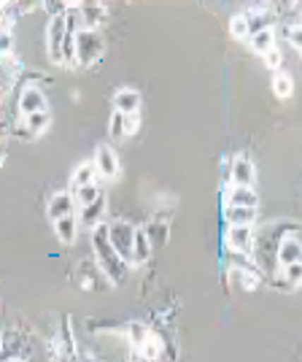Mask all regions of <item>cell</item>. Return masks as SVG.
Segmentation results:
<instances>
[{
  "label": "cell",
  "instance_id": "cell-34",
  "mask_svg": "<svg viewBox=\"0 0 302 362\" xmlns=\"http://www.w3.org/2000/svg\"><path fill=\"white\" fill-rule=\"evenodd\" d=\"M6 362H22V360H6Z\"/></svg>",
  "mask_w": 302,
  "mask_h": 362
},
{
  "label": "cell",
  "instance_id": "cell-7",
  "mask_svg": "<svg viewBox=\"0 0 302 362\" xmlns=\"http://www.w3.org/2000/svg\"><path fill=\"white\" fill-rule=\"evenodd\" d=\"M92 165H95V170H97V176L100 179H116L121 170V163H119V154L111 149L108 144H103V146H97L95 149V160H92Z\"/></svg>",
  "mask_w": 302,
  "mask_h": 362
},
{
  "label": "cell",
  "instance_id": "cell-18",
  "mask_svg": "<svg viewBox=\"0 0 302 362\" xmlns=\"http://www.w3.org/2000/svg\"><path fill=\"white\" fill-rule=\"evenodd\" d=\"M78 219H81L87 227H92V230H95L97 225H103V222H106V197H100L97 203H92V206H87V209H81V211H78Z\"/></svg>",
  "mask_w": 302,
  "mask_h": 362
},
{
  "label": "cell",
  "instance_id": "cell-14",
  "mask_svg": "<svg viewBox=\"0 0 302 362\" xmlns=\"http://www.w3.org/2000/svg\"><path fill=\"white\" fill-rule=\"evenodd\" d=\"M114 111H116V114H124V117L138 114V111H140V92L130 90V87H121V90L114 95Z\"/></svg>",
  "mask_w": 302,
  "mask_h": 362
},
{
  "label": "cell",
  "instance_id": "cell-25",
  "mask_svg": "<svg viewBox=\"0 0 302 362\" xmlns=\"http://www.w3.org/2000/svg\"><path fill=\"white\" fill-rule=\"evenodd\" d=\"M272 92H275L281 100L291 98V92H294V81H291V76H289L286 71H278V74L272 76Z\"/></svg>",
  "mask_w": 302,
  "mask_h": 362
},
{
  "label": "cell",
  "instance_id": "cell-23",
  "mask_svg": "<svg viewBox=\"0 0 302 362\" xmlns=\"http://www.w3.org/2000/svg\"><path fill=\"white\" fill-rule=\"evenodd\" d=\"M151 338H154V335H151V327H146L143 322H130V325H127V341L135 349H140L143 344H149Z\"/></svg>",
  "mask_w": 302,
  "mask_h": 362
},
{
  "label": "cell",
  "instance_id": "cell-30",
  "mask_svg": "<svg viewBox=\"0 0 302 362\" xmlns=\"http://www.w3.org/2000/svg\"><path fill=\"white\" fill-rule=\"evenodd\" d=\"M138 354H140L143 360L154 362V360H159V354H162V346H159V341H157V338H151L149 344H143V346L138 349Z\"/></svg>",
  "mask_w": 302,
  "mask_h": 362
},
{
  "label": "cell",
  "instance_id": "cell-2",
  "mask_svg": "<svg viewBox=\"0 0 302 362\" xmlns=\"http://www.w3.org/2000/svg\"><path fill=\"white\" fill-rule=\"evenodd\" d=\"M92 252H95V262L103 271L111 284H121L127 276V259L116 252V246L111 243V225L103 222L92 230Z\"/></svg>",
  "mask_w": 302,
  "mask_h": 362
},
{
  "label": "cell",
  "instance_id": "cell-26",
  "mask_svg": "<svg viewBox=\"0 0 302 362\" xmlns=\"http://www.w3.org/2000/svg\"><path fill=\"white\" fill-rule=\"evenodd\" d=\"M73 195H76V203H78V211H81V209H87V206H92V203H97V200L103 197V192H100L97 184H92V187L73 189Z\"/></svg>",
  "mask_w": 302,
  "mask_h": 362
},
{
  "label": "cell",
  "instance_id": "cell-28",
  "mask_svg": "<svg viewBox=\"0 0 302 362\" xmlns=\"http://www.w3.org/2000/svg\"><path fill=\"white\" fill-rule=\"evenodd\" d=\"M229 30L235 38H251V33H248V16L246 14H235L229 19Z\"/></svg>",
  "mask_w": 302,
  "mask_h": 362
},
{
  "label": "cell",
  "instance_id": "cell-15",
  "mask_svg": "<svg viewBox=\"0 0 302 362\" xmlns=\"http://www.w3.org/2000/svg\"><path fill=\"white\" fill-rule=\"evenodd\" d=\"M259 209H235L224 206V222L226 227H257Z\"/></svg>",
  "mask_w": 302,
  "mask_h": 362
},
{
  "label": "cell",
  "instance_id": "cell-12",
  "mask_svg": "<svg viewBox=\"0 0 302 362\" xmlns=\"http://www.w3.org/2000/svg\"><path fill=\"white\" fill-rule=\"evenodd\" d=\"M76 8H78L84 30H97L108 19V8L103 3H76Z\"/></svg>",
  "mask_w": 302,
  "mask_h": 362
},
{
  "label": "cell",
  "instance_id": "cell-3",
  "mask_svg": "<svg viewBox=\"0 0 302 362\" xmlns=\"http://www.w3.org/2000/svg\"><path fill=\"white\" fill-rule=\"evenodd\" d=\"M106 52V38L100 30H78L76 35V65L90 68L103 57Z\"/></svg>",
  "mask_w": 302,
  "mask_h": 362
},
{
  "label": "cell",
  "instance_id": "cell-31",
  "mask_svg": "<svg viewBox=\"0 0 302 362\" xmlns=\"http://www.w3.org/2000/svg\"><path fill=\"white\" fill-rule=\"evenodd\" d=\"M0 52H3V57H6V54H14V35H11V28H0Z\"/></svg>",
  "mask_w": 302,
  "mask_h": 362
},
{
  "label": "cell",
  "instance_id": "cell-11",
  "mask_svg": "<svg viewBox=\"0 0 302 362\" xmlns=\"http://www.w3.org/2000/svg\"><path fill=\"white\" fill-rule=\"evenodd\" d=\"M224 206H235V209H259V195L254 187H226Z\"/></svg>",
  "mask_w": 302,
  "mask_h": 362
},
{
  "label": "cell",
  "instance_id": "cell-20",
  "mask_svg": "<svg viewBox=\"0 0 302 362\" xmlns=\"http://www.w3.org/2000/svg\"><path fill=\"white\" fill-rule=\"evenodd\" d=\"M97 170L92 163H81V165L73 170V176H71V184H73V189H81V187H92V184H97Z\"/></svg>",
  "mask_w": 302,
  "mask_h": 362
},
{
  "label": "cell",
  "instance_id": "cell-19",
  "mask_svg": "<svg viewBox=\"0 0 302 362\" xmlns=\"http://www.w3.org/2000/svg\"><path fill=\"white\" fill-rule=\"evenodd\" d=\"M54 233H57V238H60L62 243H73L76 235H78V214L54 222Z\"/></svg>",
  "mask_w": 302,
  "mask_h": 362
},
{
  "label": "cell",
  "instance_id": "cell-4",
  "mask_svg": "<svg viewBox=\"0 0 302 362\" xmlns=\"http://www.w3.org/2000/svg\"><path fill=\"white\" fill-rule=\"evenodd\" d=\"M65 44H68V14L49 19L46 28V54L54 65H65Z\"/></svg>",
  "mask_w": 302,
  "mask_h": 362
},
{
  "label": "cell",
  "instance_id": "cell-1",
  "mask_svg": "<svg viewBox=\"0 0 302 362\" xmlns=\"http://www.w3.org/2000/svg\"><path fill=\"white\" fill-rule=\"evenodd\" d=\"M289 235H302V225H291V222H272V225L257 227V249L254 257L259 262V271H281L278 268V249L281 241Z\"/></svg>",
  "mask_w": 302,
  "mask_h": 362
},
{
  "label": "cell",
  "instance_id": "cell-13",
  "mask_svg": "<svg viewBox=\"0 0 302 362\" xmlns=\"http://www.w3.org/2000/svg\"><path fill=\"white\" fill-rule=\"evenodd\" d=\"M275 8L270 6H262V8H251V11H246L248 16V33L251 35H257V33H265V30H272V25H275Z\"/></svg>",
  "mask_w": 302,
  "mask_h": 362
},
{
  "label": "cell",
  "instance_id": "cell-6",
  "mask_svg": "<svg viewBox=\"0 0 302 362\" xmlns=\"http://www.w3.org/2000/svg\"><path fill=\"white\" fill-rule=\"evenodd\" d=\"M135 233L138 227H133L130 222H111V243L116 246V252H119L127 262H133V246H135Z\"/></svg>",
  "mask_w": 302,
  "mask_h": 362
},
{
  "label": "cell",
  "instance_id": "cell-33",
  "mask_svg": "<svg viewBox=\"0 0 302 362\" xmlns=\"http://www.w3.org/2000/svg\"><path fill=\"white\" fill-rule=\"evenodd\" d=\"M286 38L302 52V22H300V25H294V28H289V30H286Z\"/></svg>",
  "mask_w": 302,
  "mask_h": 362
},
{
  "label": "cell",
  "instance_id": "cell-5",
  "mask_svg": "<svg viewBox=\"0 0 302 362\" xmlns=\"http://www.w3.org/2000/svg\"><path fill=\"white\" fill-rule=\"evenodd\" d=\"M224 241L229 252L254 257V249H257V227H226Z\"/></svg>",
  "mask_w": 302,
  "mask_h": 362
},
{
  "label": "cell",
  "instance_id": "cell-9",
  "mask_svg": "<svg viewBox=\"0 0 302 362\" xmlns=\"http://www.w3.org/2000/svg\"><path fill=\"white\" fill-rule=\"evenodd\" d=\"M16 108H19L22 117H30V114H38V111H49L44 90L41 87H22L19 98H16Z\"/></svg>",
  "mask_w": 302,
  "mask_h": 362
},
{
  "label": "cell",
  "instance_id": "cell-21",
  "mask_svg": "<svg viewBox=\"0 0 302 362\" xmlns=\"http://www.w3.org/2000/svg\"><path fill=\"white\" fill-rule=\"evenodd\" d=\"M146 233H149L151 243H154V249H159V246H165L170 241V225H167L165 219H154L146 225Z\"/></svg>",
  "mask_w": 302,
  "mask_h": 362
},
{
  "label": "cell",
  "instance_id": "cell-29",
  "mask_svg": "<svg viewBox=\"0 0 302 362\" xmlns=\"http://www.w3.org/2000/svg\"><path fill=\"white\" fill-rule=\"evenodd\" d=\"M281 279H286L291 287H302V262H294L289 268H281Z\"/></svg>",
  "mask_w": 302,
  "mask_h": 362
},
{
  "label": "cell",
  "instance_id": "cell-24",
  "mask_svg": "<svg viewBox=\"0 0 302 362\" xmlns=\"http://www.w3.org/2000/svg\"><path fill=\"white\" fill-rule=\"evenodd\" d=\"M248 44H251V49L257 52V54H267V52H272L275 49V30H265V33H257V35H251L248 38Z\"/></svg>",
  "mask_w": 302,
  "mask_h": 362
},
{
  "label": "cell",
  "instance_id": "cell-16",
  "mask_svg": "<svg viewBox=\"0 0 302 362\" xmlns=\"http://www.w3.org/2000/svg\"><path fill=\"white\" fill-rule=\"evenodd\" d=\"M294 262H302V241L297 235H289L281 241V249H278V268H289Z\"/></svg>",
  "mask_w": 302,
  "mask_h": 362
},
{
  "label": "cell",
  "instance_id": "cell-17",
  "mask_svg": "<svg viewBox=\"0 0 302 362\" xmlns=\"http://www.w3.org/2000/svg\"><path fill=\"white\" fill-rule=\"evenodd\" d=\"M154 255V243H151L146 227H138L135 233V246H133V265H146Z\"/></svg>",
  "mask_w": 302,
  "mask_h": 362
},
{
  "label": "cell",
  "instance_id": "cell-10",
  "mask_svg": "<svg viewBox=\"0 0 302 362\" xmlns=\"http://www.w3.org/2000/svg\"><path fill=\"white\" fill-rule=\"evenodd\" d=\"M254 181H257V165L251 163V157L238 154L229 168V184L232 187H254Z\"/></svg>",
  "mask_w": 302,
  "mask_h": 362
},
{
  "label": "cell",
  "instance_id": "cell-27",
  "mask_svg": "<svg viewBox=\"0 0 302 362\" xmlns=\"http://www.w3.org/2000/svg\"><path fill=\"white\" fill-rule=\"evenodd\" d=\"M108 133H111V138H114V141H121L124 136H130V127H127V117H124V114H116V111H114V117H111V122H108Z\"/></svg>",
  "mask_w": 302,
  "mask_h": 362
},
{
  "label": "cell",
  "instance_id": "cell-8",
  "mask_svg": "<svg viewBox=\"0 0 302 362\" xmlns=\"http://www.w3.org/2000/svg\"><path fill=\"white\" fill-rule=\"evenodd\" d=\"M76 211H78V203H76L73 189H68V192H54V195L49 197L46 216H49L52 222H60L65 216H76Z\"/></svg>",
  "mask_w": 302,
  "mask_h": 362
},
{
  "label": "cell",
  "instance_id": "cell-22",
  "mask_svg": "<svg viewBox=\"0 0 302 362\" xmlns=\"http://www.w3.org/2000/svg\"><path fill=\"white\" fill-rule=\"evenodd\" d=\"M49 122H52V114L49 111H38V114H30V117H22V127H28L32 136L38 138L41 133H46V127H49Z\"/></svg>",
  "mask_w": 302,
  "mask_h": 362
},
{
  "label": "cell",
  "instance_id": "cell-32",
  "mask_svg": "<svg viewBox=\"0 0 302 362\" xmlns=\"http://www.w3.org/2000/svg\"><path fill=\"white\" fill-rule=\"evenodd\" d=\"M262 60H265V65H267V68H272V71L278 74V68L284 65V54H281V46H275L272 52H267V54H265Z\"/></svg>",
  "mask_w": 302,
  "mask_h": 362
}]
</instances>
